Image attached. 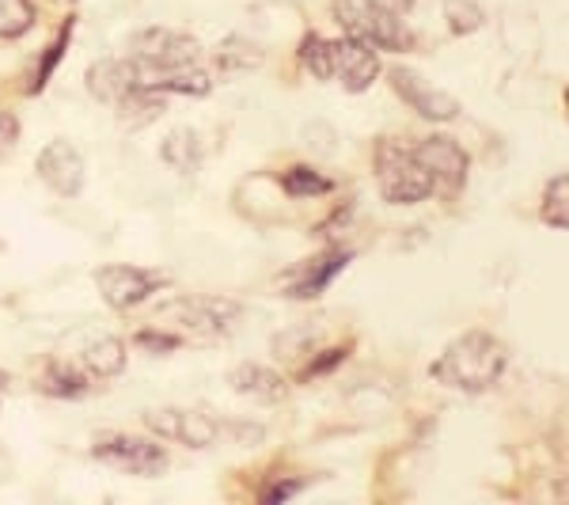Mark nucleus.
Instances as JSON below:
<instances>
[{
  "label": "nucleus",
  "instance_id": "4be33fe9",
  "mask_svg": "<svg viewBox=\"0 0 569 505\" xmlns=\"http://www.w3.org/2000/svg\"><path fill=\"white\" fill-rule=\"evenodd\" d=\"M335 187L323 171H316V168H308V164H297V168H289L281 176V190L289 198H319V195H327V190Z\"/></svg>",
  "mask_w": 569,
  "mask_h": 505
},
{
  "label": "nucleus",
  "instance_id": "4468645a",
  "mask_svg": "<svg viewBox=\"0 0 569 505\" xmlns=\"http://www.w3.org/2000/svg\"><path fill=\"white\" fill-rule=\"evenodd\" d=\"M133 88H141V72H137L133 58H107L88 69V91L110 107L122 96H130Z\"/></svg>",
  "mask_w": 569,
  "mask_h": 505
},
{
  "label": "nucleus",
  "instance_id": "b1692460",
  "mask_svg": "<svg viewBox=\"0 0 569 505\" xmlns=\"http://www.w3.org/2000/svg\"><path fill=\"white\" fill-rule=\"evenodd\" d=\"M34 27L31 0H0V39H20Z\"/></svg>",
  "mask_w": 569,
  "mask_h": 505
},
{
  "label": "nucleus",
  "instance_id": "7ed1b4c3",
  "mask_svg": "<svg viewBox=\"0 0 569 505\" xmlns=\"http://www.w3.org/2000/svg\"><path fill=\"white\" fill-rule=\"evenodd\" d=\"M330 12L350 39L369 42L376 50L402 53L415 46V34L407 31V23L380 0H330Z\"/></svg>",
  "mask_w": 569,
  "mask_h": 505
},
{
  "label": "nucleus",
  "instance_id": "cd10ccee",
  "mask_svg": "<svg viewBox=\"0 0 569 505\" xmlns=\"http://www.w3.org/2000/svg\"><path fill=\"white\" fill-rule=\"evenodd\" d=\"M300 491H305V479H278V483L262 486L259 502L262 505H278V502H289L292 494H300Z\"/></svg>",
  "mask_w": 569,
  "mask_h": 505
},
{
  "label": "nucleus",
  "instance_id": "c85d7f7f",
  "mask_svg": "<svg viewBox=\"0 0 569 505\" xmlns=\"http://www.w3.org/2000/svg\"><path fill=\"white\" fill-rule=\"evenodd\" d=\"M346 357H350V346H335V350H323L316 357V362L308 365L305 369V380H311V376H323V373H330L335 365H342Z\"/></svg>",
  "mask_w": 569,
  "mask_h": 505
},
{
  "label": "nucleus",
  "instance_id": "f8f14e48",
  "mask_svg": "<svg viewBox=\"0 0 569 505\" xmlns=\"http://www.w3.org/2000/svg\"><path fill=\"white\" fill-rule=\"evenodd\" d=\"M34 171L58 198H77L84 190V156L69 141H50L34 160Z\"/></svg>",
  "mask_w": 569,
  "mask_h": 505
},
{
  "label": "nucleus",
  "instance_id": "6ab92c4d",
  "mask_svg": "<svg viewBox=\"0 0 569 505\" xmlns=\"http://www.w3.org/2000/svg\"><path fill=\"white\" fill-rule=\"evenodd\" d=\"M114 107H118V118H122L126 126H149L163 115V110H168L163 96L152 88H133L130 96H122Z\"/></svg>",
  "mask_w": 569,
  "mask_h": 505
},
{
  "label": "nucleus",
  "instance_id": "9b49d317",
  "mask_svg": "<svg viewBox=\"0 0 569 505\" xmlns=\"http://www.w3.org/2000/svg\"><path fill=\"white\" fill-rule=\"evenodd\" d=\"M418 160L429 168V176H433V187L440 190H463L467 187V171H471V156H467L460 145L452 141V137L445 133H433V137H421L415 145Z\"/></svg>",
  "mask_w": 569,
  "mask_h": 505
},
{
  "label": "nucleus",
  "instance_id": "2eb2a0df",
  "mask_svg": "<svg viewBox=\"0 0 569 505\" xmlns=\"http://www.w3.org/2000/svg\"><path fill=\"white\" fill-rule=\"evenodd\" d=\"M228 384H232L236 396H251V399H262V403H281L289 396V380L278 373V369H266V365H254V362H243L228 373Z\"/></svg>",
  "mask_w": 569,
  "mask_h": 505
},
{
  "label": "nucleus",
  "instance_id": "bb28decb",
  "mask_svg": "<svg viewBox=\"0 0 569 505\" xmlns=\"http://www.w3.org/2000/svg\"><path fill=\"white\" fill-rule=\"evenodd\" d=\"M133 343L141 346V350H149V354H171V350H179V346H182V338L176 335V330H168V327H149V330H141Z\"/></svg>",
  "mask_w": 569,
  "mask_h": 505
},
{
  "label": "nucleus",
  "instance_id": "1a4fd4ad",
  "mask_svg": "<svg viewBox=\"0 0 569 505\" xmlns=\"http://www.w3.org/2000/svg\"><path fill=\"white\" fill-rule=\"evenodd\" d=\"M388 80H391L395 96L410 110H418L421 118H429V122H456V118H460V110H463L460 99L433 88L426 77H418L415 69H391Z\"/></svg>",
  "mask_w": 569,
  "mask_h": 505
},
{
  "label": "nucleus",
  "instance_id": "f03ea898",
  "mask_svg": "<svg viewBox=\"0 0 569 505\" xmlns=\"http://www.w3.org/2000/svg\"><path fill=\"white\" fill-rule=\"evenodd\" d=\"M243 308L240 300H228V297H176L168 300L156 319L163 324L156 327H168L176 330L179 338H224L232 335L236 324H240Z\"/></svg>",
  "mask_w": 569,
  "mask_h": 505
},
{
  "label": "nucleus",
  "instance_id": "423d86ee",
  "mask_svg": "<svg viewBox=\"0 0 569 505\" xmlns=\"http://www.w3.org/2000/svg\"><path fill=\"white\" fill-rule=\"evenodd\" d=\"M130 58L137 61V72H141V77H149V72H163V69L198 66L201 46L190 39V34L168 31V27H149V31L133 34Z\"/></svg>",
  "mask_w": 569,
  "mask_h": 505
},
{
  "label": "nucleus",
  "instance_id": "f3484780",
  "mask_svg": "<svg viewBox=\"0 0 569 505\" xmlns=\"http://www.w3.org/2000/svg\"><path fill=\"white\" fill-rule=\"evenodd\" d=\"M213 61H217L220 80L243 77V72H251V69L262 66V46H254L251 39H240V34H228V39L217 46Z\"/></svg>",
  "mask_w": 569,
  "mask_h": 505
},
{
  "label": "nucleus",
  "instance_id": "aec40b11",
  "mask_svg": "<svg viewBox=\"0 0 569 505\" xmlns=\"http://www.w3.org/2000/svg\"><path fill=\"white\" fill-rule=\"evenodd\" d=\"M39 388L46 392V396H53V399H84L91 392V380L77 369V365H61L58 362V365H50V369L42 373Z\"/></svg>",
  "mask_w": 569,
  "mask_h": 505
},
{
  "label": "nucleus",
  "instance_id": "20e7f679",
  "mask_svg": "<svg viewBox=\"0 0 569 505\" xmlns=\"http://www.w3.org/2000/svg\"><path fill=\"white\" fill-rule=\"evenodd\" d=\"M376 182H380V195L391 206H415L433 195V176L418 160L415 145L402 141H380L376 149Z\"/></svg>",
  "mask_w": 569,
  "mask_h": 505
},
{
  "label": "nucleus",
  "instance_id": "6e6552de",
  "mask_svg": "<svg viewBox=\"0 0 569 505\" xmlns=\"http://www.w3.org/2000/svg\"><path fill=\"white\" fill-rule=\"evenodd\" d=\"M96 286L114 311H130L144 305L160 286H168V274L144 270V266H103L96 270Z\"/></svg>",
  "mask_w": 569,
  "mask_h": 505
},
{
  "label": "nucleus",
  "instance_id": "a878e982",
  "mask_svg": "<svg viewBox=\"0 0 569 505\" xmlns=\"http://www.w3.org/2000/svg\"><path fill=\"white\" fill-rule=\"evenodd\" d=\"M445 20L452 34H475L486 23V12L475 0H445Z\"/></svg>",
  "mask_w": 569,
  "mask_h": 505
},
{
  "label": "nucleus",
  "instance_id": "412c9836",
  "mask_svg": "<svg viewBox=\"0 0 569 505\" xmlns=\"http://www.w3.org/2000/svg\"><path fill=\"white\" fill-rule=\"evenodd\" d=\"M72 31H77V20H69L61 23V31L53 34V42L46 46V53H42V61H39V69H34V77H31V85H27V96H39V91L50 85V77H53V69L61 66V58H66V50H69V39H72Z\"/></svg>",
  "mask_w": 569,
  "mask_h": 505
},
{
  "label": "nucleus",
  "instance_id": "393cba45",
  "mask_svg": "<svg viewBox=\"0 0 569 505\" xmlns=\"http://www.w3.org/2000/svg\"><path fill=\"white\" fill-rule=\"evenodd\" d=\"M300 66L316 80H330V39H323L319 31H308L300 39Z\"/></svg>",
  "mask_w": 569,
  "mask_h": 505
},
{
  "label": "nucleus",
  "instance_id": "39448f33",
  "mask_svg": "<svg viewBox=\"0 0 569 505\" xmlns=\"http://www.w3.org/2000/svg\"><path fill=\"white\" fill-rule=\"evenodd\" d=\"M91 456L122 475H137V479H156V475L168 472V448H163L160 440L118 434V429L99 434L96 445H91Z\"/></svg>",
  "mask_w": 569,
  "mask_h": 505
},
{
  "label": "nucleus",
  "instance_id": "f257e3e1",
  "mask_svg": "<svg viewBox=\"0 0 569 505\" xmlns=\"http://www.w3.org/2000/svg\"><path fill=\"white\" fill-rule=\"evenodd\" d=\"M505 365H509V346L501 338L486 335V330H467V335L445 346L429 376L452 392L479 396V392H490L501 380Z\"/></svg>",
  "mask_w": 569,
  "mask_h": 505
},
{
  "label": "nucleus",
  "instance_id": "ddd939ff",
  "mask_svg": "<svg viewBox=\"0 0 569 505\" xmlns=\"http://www.w3.org/2000/svg\"><path fill=\"white\" fill-rule=\"evenodd\" d=\"M350 263H353V251L330 247V251H323L319 259H311L308 266H300V270L292 274V281H289V289H284V297H292V300H316V297H323V289Z\"/></svg>",
  "mask_w": 569,
  "mask_h": 505
},
{
  "label": "nucleus",
  "instance_id": "dca6fc26",
  "mask_svg": "<svg viewBox=\"0 0 569 505\" xmlns=\"http://www.w3.org/2000/svg\"><path fill=\"white\" fill-rule=\"evenodd\" d=\"M77 369L84 373L88 380H110V376H118L126 369V343L114 335L91 338L77 357Z\"/></svg>",
  "mask_w": 569,
  "mask_h": 505
},
{
  "label": "nucleus",
  "instance_id": "7c9ffc66",
  "mask_svg": "<svg viewBox=\"0 0 569 505\" xmlns=\"http://www.w3.org/2000/svg\"><path fill=\"white\" fill-rule=\"evenodd\" d=\"M4 388H8V376H4V373H0V392H4Z\"/></svg>",
  "mask_w": 569,
  "mask_h": 505
},
{
  "label": "nucleus",
  "instance_id": "9d476101",
  "mask_svg": "<svg viewBox=\"0 0 569 505\" xmlns=\"http://www.w3.org/2000/svg\"><path fill=\"white\" fill-rule=\"evenodd\" d=\"M376 77H380V53H376V46L350 39V34L330 42V80H338L346 91L361 96V91L372 88Z\"/></svg>",
  "mask_w": 569,
  "mask_h": 505
},
{
  "label": "nucleus",
  "instance_id": "c756f323",
  "mask_svg": "<svg viewBox=\"0 0 569 505\" xmlns=\"http://www.w3.org/2000/svg\"><path fill=\"white\" fill-rule=\"evenodd\" d=\"M16 137H20V122L12 115H0V149H12Z\"/></svg>",
  "mask_w": 569,
  "mask_h": 505
},
{
  "label": "nucleus",
  "instance_id": "a211bd4d",
  "mask_svg": "<svg viewBox=\"0 0 569 505\" xmlns=\"http://www.w3.org/2000/svg\"><path fill=\"white\" fill-rule=\"evenodd\" d=\"M160 156L176 171H182V176H194V171L201 168V156H206V149H201V141H198L194 130H176V133L163 137Z\"/></svg>",
  "mask_w": 569,
  "mask_h": 505
},
{
  "label": "nucleus",
  "instance_id": "0eeeda50",
  "mask_svg": "<svg viewBox=\"0 0 569 505\" xmlns=\"http://www.w3.org/2000/svg\"><path fill=\"white\" fill-rule=\"evenodd\" d=\"M144 426L152 429L160 440H176V445L187 448H209L224 437V426L217 418L201 415V410H187V407H160L144 415Z\"/></svg>",
  "mask_w": 569,
  "mask_h": 505
},
{
  "label": "nucleus",
  "instance_id": "5701e85b",
  "mask_svg": "<svg viewBox=\"0 0 569 505\" xmlns=\"http://www.w3.org/2000/svg\"><path fill=\"white\" fill-rule=\"evenodd\" d=\"M539 214H543L547 225L558 228V232H562V228L569 225V176H555V179L547 182L543 209H539Z\"/></svg>",
  "mask_w": 569,
  "mask_h": 505
}]
</instances>
